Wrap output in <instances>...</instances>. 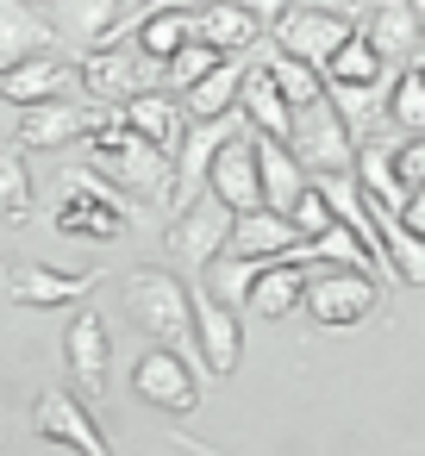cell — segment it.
<instances>
[{
  "label": "cell",
  "instance_id": "8",
  "mask_svg": "<svg viewBox=\"0 0 425 456\" xmlns=\"http://www.w3.org/2000/svg\"><path fill=\"white\" fill-rule=\"evenodd\" d=\"M269 32H275V51H288V57H300V63L325 69V63H331V51L356 32V20H350V13H338V7H319V0H306V7H288Z\"/></svg>",
  "mask_w": 425,
  "mask_h": 456
},
{
  "label": "cell",
  "instance_id": "27",
  "mask_svg": "<svg viewBox=\"0 0 425 456\" xmlns=\"http://www.w3.org/2000/svg\"><path fill=\"white\" fill-rule=\"evenodd\" d=\"M369 213H375V225H381V256H388L394 281L419 288V281H425V238H419L394 207H375V200H369Z\"/></svg>",
  "mask_w": 425,
  "mask_h": 456
},
{
  "label": "cell",
  "instance_id": "23",
  "mask_svg": "<svg viewBox=\"0 0 425 456\" xmlns=\"http://www.w3.org/2000/svg\"><path fill=\"white\" fill-rule=\"evenodd\" d=\"M419 0H375L369 7V20H363V32H369V45L388 57V63H413V51L425 45L419 38Z\"/></svg>",
  "mask_w": 425,
  "mask_h": 456
},
{
  "label": "cell",
  "instance_id": "13",
  "mask_svg": "<svg viewBox=\"0 0 425 456\" xmlns=\"http://www.w3.org/2000/svg\"><path fill=\"white\" fill-rule=\"evenodd\" d=\"M207 188L232 207V213H250L263 207V175H257V132H232L219 151H213V175Z\"/></svg>",
  "mask_w": 425,
  "mask_h": 456
},
{
  "label": "cell",
  "instance_id": "22",
  "mask_svg": "<svg viewBox=\"0 0 425 456\" xmlns=\"http://www.w3.org/2000/svg\"><path fill=\"white\" fill-rule=\"evenodd\" d=\"M306 275H313L306 244L288 250V256H275V263L257 275V288H250V313H263V319H288V313L300 306V294H306Z\"/></svg>",
  "mask_w": 425,
  "mask_h": 456
},
{
  "label": "cell",
  "instance_id": "5",
  "mask_svg": "<svg viewBox=\"0 0 425 456\" xmlns=\"http://www.w3.org/2000/svg\"><path fill=\"white\" fill-rule=\"evenodd\" d=\"M126 225H132V200L94 163L63 182V207H57V232L63 238H101V244H113V238H126Z\"/></svg>",
  "mask_w": 425,
  "mask_h": 456
},
{
  "label": "cell",
  "instance_id": "18",
  "mask_svg": "<svg viewBox=\"0 0 425 456\" xmlns=\"http://www.w3.org/2000/svg\"><path fill=\"white\" fill-rule=\"evenodd\" d=\"M57 20V32L82 38V45H113L132 32V0H38Z\"/></svg>",
  "mask_w": 425,
  "mask_h": 456
},
{
  "label": "cell",
  "instance_id": "15",
  "mask_svg": "<svg viewBox=\"0 0 425 456\" xmlns=\"http://www.w3.org/2000/svg\"><path fill=\"white\" fill-rule=\"evenodd\" d=\"M76 88H82V76H76V63H63L57 51H38V57H20V63L0 69V101H13V107L63 101V94H76Z\"/></svg>",
  "mask_w": 425,
  "mask_h": 456
},
{
  "label": "cell",
  "instance_id": "12",
  "mask_svg": "<svg viewBox=\"0 0 425 456\" xmlns=\"http://www.w3.org/2000/svg\"><path fill=\"white\" fill-rule=\"evenodd\" d=\"M107 113H88L82 101H32V107H20V144L26 151H69V144H82L94 126H101Z\"/></svg>",
  "mask_w": 425,
  "mask_h": 456
},
{
  "label": "cell",
  "instance_id": "34",
  "mask_svg": "<svg viewBox=\"0 0 425 456\" xmlns=\"http://www.w3.org/2000/svg\"><path fill=\"white\" fill-rule=\"evenodd\" d=\"M306 256H313V263H338V269H375V263H381V256L344 225V219H331L319 238H306Z\"/></svg>",
  "mask_w": 425,
  "mask_h": 456
},
{
  "label": "cell",
  "instance_id": "16",
  "mask_svg": "<svg viewBox=\"0 0 425 456\" xmlns=\"http://www.w3.org/2000/svg\"><path fill=\"white\" fill-rule=\"evenodd\" d=\"M63 356H69V375L82 381L88 400L107 394V375H113V338H107V319L94 306H82L69 319V338H63Z\"/></svg>",
  "mask_w": 425,
  "mask_h": 456
},
{
  "label": "cell",
  "instance_id": "7",
  "mask_svg": "<svg viewBox=\"0 0 425 456\" xmlns=\"http://www.w3.org/2000/svg\"><path fill=\"white\" fill-rule=\"evenodd\" d=\"M132 387H138L144 406H157V412H169V419L200 412V375H194V362L182 356V344H151V350L132 362Z\"/></svg>",
  "mask_w": 425,
  "mask_h": 456
},
{
  "label": "cell",
  "instance_id": "24",
  "mask_svg": "<svg viewBox=\"0 0 425 456\" xmlns=\"http://www.w3.org/2000/svg\"><path fill=\"white\" fill-rule=\"evenodd\" d=\"M194 38H207V45L225 51V57H244V51L263 38V20L244 7V0H207V7L194 13Z\"/></svg>",
  "mask_w": 425,
  "mask_h": 456
},
{
  "label": "cell",
  "instance_id": "31",
  "mask_svg": "<svg viewBox=\"0 0 425 456\" xmlns=\"http://www.w3.org/2000/svg\"><path fill=\"white\" fill-rule=\"evenodd\" d=\"M356 188L375 200V207H406V182H400V169H394V144H363L356 151Z\"/></svg>",
  "mask_w": 425,
  "mask_h": 456
},
{
  "label": "cell",
  "instance_id": "35",
  "mask_svg": "<svg viewBox=\"0 0 425 456\" xmlns=\"http://www.w3.org/2000/svg\"><path fill=\"white\" fill-rule=\"evenodd\" d=\"M219 63H225V51H213L207 38H188V45L169 57V88L182 94V88H194V82H200L207 69H219Z\"/></svg>",
  "mask_w": 425,
  "mask_h": 456
},
{
  "label": "cell",
  "instance_id": "2",
  "mask_svg": "<svg viewBox=\"0 0 425 456\" xmlns=\"http://www.w3.org/2000/svg\"><path fill=\"white\" fill-rule=\"evenodd\" d=\"M119 294H126V319L151 338V344H194V288L182 281V275H169V269H132L126 281H119Z\"/></svg>",
  "mask_w": 425,
  "mask_h": 456
},
{
  "label": "cell",
  "instance_id": "19",
  "mask_svg": "<svg viewBox=\"0 0 425 456\" xmlns=\"http://www.w3.org/2000/svg\"><path fill=\"white\" fill-rule=\"evenodd\" d=\"M238 113H244V119H250V132H263V138H282V144H288V132H294V101L282 94V82H275V69H269V63H244Z\"/></svg>",
  "mask_w": 425,
  "mask_h": 456
},
{
  "label": "cell",
  "instance_id": "10",
  "mask_svg": "<svg viewBox=\"0 0 425 456\" xmlns=\"http://www.w3.org/2000/svg\"><path fill=\"white\" fill-rule=\"evenodd\" d=\"M194 350H200V369L213 381H225L244 356V325H238V306L219 300L207 281L194 288Z\"/></svg>",
  "mask_w": 425,
  "mask_h": 456
},
{
  "label": "cell",
  "instance_id": "30",
  "mask_svg": "<svg viewBox=\"0 0 425 456\" xmlns=\"http://www.w3.org/2000/svg\"><path fill=\"white\" fill-rule=\"evenodd\" d=\"M188 38H194V13H176V7H144V13L132 20V45H138L144 57H157V63H169Z\"/></svg>",
  "mask_w": 425,
  "mask_h": 456
},
{
  "label": "cell",
  "instance_id": "26",
  "mask_svg": "<svg viewBox=\"0 0 425 456\" xmlns=\"http://www.w3.org/2000/svg\"><path fill=\"white\" fill-rule=\"evenodd\" d=\"M119 113H126V126H132V132H144V138H151V144H163V151H176V144H182V132H188L182 101H176V94H163V88L132 94Z\"/></svg>",
  "mask_w": 425,
  "mask_h": 456
},
{
  "label": "cell",
  "instance_id": "33",
  "mask_svg": "<svg viewBox=\"0 0 425 456\" xmlns=\"http://www.w3.org/2000/svg\"><path fill=\"white\" fill-rule=\"evenodd\" d=\"M0 219L26 225L32 219V169H26V144H0Z\"/></svg>",
  "mask_w": 425,
  "mask_h": 456
},
{
  "label": "cell",
  "instance_id": "17",
  "mask_svg": "<svg viewBox=\"0 0 425 456\" xmlns=\"http://www.w3.org/2000/svg\"><path fill=\"white\" fill-rule=\"evenodd\" d=\"M232 132H238V119H232V113H219V119H188V132H182V144H176V207H182V200H194V194H207L213 151H219Z\"/></svg>",
  "mask_w": 425,
  "mask_h": 456
},
{
  "label": "cell",
  "instance_id": "28",
  "mask_svg": "<svg viewBox=\"0 0 425 456\" xmlns=\"http://www.w3.org/2000/svg\"><path fill=\"white\" fill-rule=\"evenodd\" d=\"M319 76H325L331 88H375V82H388V57H381V51L369 45V32L356 26V32L331 51V63H325Z\"/></svg>",
  "mask_w": 425,
  "mask_h": 456
},
{
  "label": "cell",
  "instance_id": "32",
  "mask_svg": "<svg viewBox=\"0 0 425 456\" xmlns=\"http://www.w3.org/2000/svg\"><path fill=\"white\" fill-rule=\"evenodd\" d=\"M388 126H394L400 138L425 132V69H419V63H406V69L388 82Z\"/></svg>",
  "mask_w": 425,
  "mask_h": 456
},
{
  "label": "cell",
  "instance_id": "21",
  "mask_svg": "<svg viewBox=\"0 0 425 456\" xmlns=\"http://www.w3.org/2000/svg\"><path fill=\"white\" fill-rule=\"evenodd\" d=\"M38 51H57V20L38 0H0V69Z\"/></svg>",
  "mask_w": 425,
  "mask_h": 456
},
{
  "label": "cell",
  "instance_id": "36",
  "mask_svg": "<svg viewBox=\"0 0 425 456\" xmlns=\"http://www.w3.org/2000/svg\"><path fill=\"white\" fill-rule=\"evenodd\" d=\"M288 219L300 225V238H319V232H325V225L338 219V213H331V200H325V188H319V175H313V182L300 188V200L288 207Z\"/></svg>",
  "mask_w": 425,
  "mask_h": 456
},
{
  "label": "cell",
  "instance_id": "40",
  "mask_svg": "<svg viewBox=\"0 0 425 456\" xmlns=\"http://www.w3.org/2000/svg\"><path fill=\"white\" fill-rule=\"evenodd\" d=\"M244 7H250V13H257L263 26H275V20H282V13L294 7V0H244Z\"/></svg>",
  "mask_w": 425,
  "mask_h": 456
},
{
  "label": "cell",
  "instance_id": "9",
  "mask_svg": "<svg viewBox=\"0 0 425 456\" xmlns=\"http://www.w3.org/2000/svg\"><path fill=\"white\" fill-rule=\"evenodd\" d=\"M0 288L13 306H76L101 288V269H51V263H0Z\"/></svg>",
  "mask_w": 425,
  "mask_h": 456
},
{
  "label": "cell",
  "instance_id": "29",
  "mask_svg": "<svg viewBox=\"0 0 425 456\" xmlns=\"http://www.w3.org/2000/svg\"><path fill=\"white\" fill-rule=\"evenodd\" d=\"M238 88H244V57H225V63H219V69H207L194 88H182V113H188V119L238 113Z\"/></svg>",
  "mask_w": 425,
  "mask_h": 456
},
{
  "label": "cell",
  "instance_id": "6",
  "mask_svg": "<svg viewBox=\"0 0 425 456\" xmlns=\"http://www.w3.org/2000/svg\"><path fill=\"white\" fill-rule=\"evenodd\" d=\"M375 300H381V288L369 281V269H338V263H313V275H306V294H300V306H306V319L313 325H363L369 313H375Z\"/></svg>",
  "mask_w": 425,
  "mask_h": 456
},
{
  "label": "cell",
  "instance_id": "38",
  "mask_svg": "<svg viewBox=\"0 0 425 456\" xmlns=\"http://www.w3.org/2000/svg\"><path fill=\"white\" fill-rule=\"evenodd\" d=\"M394 169H400L406 194H413V188H425V132H413V138H400V144H394Z\"/></svg>",
  "mask_w": 425,
  "mask_h": 456
},
{
  "label": "cell",
  "instance_id": "44",
  "mask_svg": "<svg viewBox=\"0 0 425 456\" xmlns=\"http://www.w3.org/2000/svg\"><path fill=\"white\" fill-rule=\"evenodd\" d=\"M419 7H425V0H419Z\"/></svg>",
  "mask_w": 425,
  "mask_h": 456
},
{
  "label": "cell",
  "instance_id": "20",
  "mask_svg": "<svg viewBox=\"0 0 425 456\" xmlns=\"http://www.w3.org/2000/svg\"><path fill=\"white\" fill-rule=\"evenodd\" d=\"M300 225L275 207H250V213H232V232H225V250L232 256H288L300 250Z\"/></svg>",
  "mask_w": 425,
  "mask_h": 456
},
{
  "label": "cell",
  "instance_id": "11",
  "mask_svg": "<svg viewBox=\"0 0 425 456\" xmlns=\"http://www.w3.org/2000/svg\"><path fill=\"white\" fill-rule=\"evenodd\" d=\"M225 232H232V207L207 188V194H194V200H182V207H176V219H169L163 244H169L176 256H188V263H207V256H219V250H225Z\"/></svg>",
  "mask_w": 425,
  "mask_h": 456
},
{
  "label": "cell",
  "instance_id": "25",
  "mask_svg": "<svg viewBox=\"0 0 425 456\" xmlns=\"http://www.w3.org/2000/svg\"><path fill=\"white\" fill-rule=\"evenodd\" d=\"M257 175H263V207H275V213H288V207L300 200V188L313 182V175L300 169V157H294L282 138H263V132H257Z\"/></svg>",
  "mask_w": 425,
  "mask_h": 456
},
{
  "label": "cell",
  "instance_id": "41",
  "mask_svg": "<svg viewBox=\"0 0 425 456\" xmlns=\"http://www.w3.org/2000/svg\"><path fill=\"white\" fill-rule=\"evenodd\" d=\"M144 7H176V13H200L207 0H144Z\"/></svg>",
  "mask_w": 425,
  "mask_h": 456
},
{
  "label": "cell",
  "instance_id": "45",
  "mask_svg": "<svg viewBox=\"0 0 425 456\" xmlns=\"http://www.w3.org/2000/svg\"><path fill=\"white\" fill-rule=\"evenodd\" d=\"M132 7H138V0H132Z\"/></svg>",
  "mask_w": 425,
  "mask_h": 456
},
{
  "label": "cell",
  "instance_id": "14",
  "mask_svg": "<svg viewBox=\"0 0 425 456\" xmlns=\"http://www.w3.org/2000/svg\"><path fill=\"white\" fill-rule=\"evenodd\" d=\"M32 425H38V437H51V444H69V450H82V456H101L107 450V431H101V419L76 400V394H63V387H45L38 394V406H32Z\"/></svg>",
  "mask_w": 425,
  "mask_h": 456
},
{
  "label": "cell",
  "instance_id": "43",
  "mask_svg": "<svg viewBox=\"0 0 425 456\" xmlns=\"http://www.w3.org/2000/svg\"><path fill=\"white\" fill-rule=\"evenodd\" d=\"M419 38H425V13H419Z\"/></svg>",
  "mask_w": 425,
  "mask_h": 456
},
{
  "label": "cell",
  "instance_id": "42",
  "mask_svg": "<svg viewBox=\"0 0 425 456\" xmlns=\"http://www.w3.org/2000/svg\"><path fill=\"white\" fill-rule=\"evenodd\" d=\"M319 7H338V13H356V7H363V0H319Z\"/></svg>",
  "mask_w": 425,
  "mask_h": 456
},
{
  "label": "cell",
  "instance_id": "39",
  "mask_svg": "<svg viewBox=\"0 0 425 456\" xmlns=\"http://www.w3.org/2000/svg\"><path fill=\"white\" fill-rule=\"evenodd\" d=\"M400 219H406V225H413V232L425 238V188H413V194H406V207H400Z\"/></svg>",
  "mask_w": 425,
  "mask_h": 456
},
{
  "label": "cell",
  "instance_id": "3",
  "mask_svg": "<svg viewBox=\"0 0 425 456\" xmlns=\"http://www.w3.org/2000/svg\"><path fill=\"white\" fill-rule=\"evenodd\" d=\"M288 151L300 157L306 175H356V132L350 119L338 113L331 88L294 101V132H288Z\"/></svg>",
  "mask_w": 425,
  "mask_h": 456
},
{
  "label": "cell",
  "instance_id": "4",
  "mask_svg": "<svg viewBox=\"0 0 425 456\" xmlns=\"http://www.w3.org/2000/svg\"><path fill=\"white\" fill-rule=\"evenodd\" d=\"M76 76H82V94L88 101H132V94H144V88H169V63H157V57H144L138 45H126V38H113V45H88V57L76 63Z\"/></svg>",
  "mask_w": 425,
  "mask_h": 456
},
{
  "label": "cell",
  "instance_id": "1",
  "mask_svg": "<svg viewBox=\"0 0 425 456\" xmlns=\"http://www.w3.org/2000/svg\"><path fill=\"white\" fill-rule=\"evenodd\" d=\"M88 163L132 200V207H176V151H163V144H151L144 132H132L126 126V113H107L88 138Z\"/></svg>",
  "mask_w": 425,
  "mask_h": 456
},
{
  "label": "cell",
  "instance_id": "37",
  "mask_svg": "<svg viewBox=\"0 0 425 456\" xmlns=\"http://www.w3.org/2000/svg\"><path fill=\"white\" fill-rule=\"evenodd\" d=\"M269 69H275V82H282V94H288V101H306V94H319V88H325V76H319L313 63L288 57V51H275V63H269Z\"/></svg>",
  "mask_w": 425,
  "mask_h": 456
}]
</instances>
